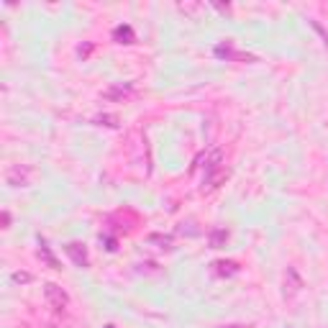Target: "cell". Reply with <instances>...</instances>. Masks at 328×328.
<instances>
[{"mask_svg":"<svg viewBox=\"0 0 328 328\" xmlns=\"http://www.w3.org/2000/svg\"><path fill=\"white\" fill-rule=\"evenodd\" d=\"M215 272L218 274H233L236 272V264H233V261H215Z\"/></svg>","mask_w":328,"mask_h":328,"instance_id":"cell-6","label":"cell"},{"mask_svg":"<svg viewBox=\"0 0 328 328\" xmlns=\"http://www.w3.org/2000/svg\"><path fill=\"white\" fill-rule=\"evenodd\" d=\"M226 238H228V233H226V231H221V228H218V231H213V236H210V241H213V246L218 249V246H221V244L226 241Z\"/></svg>","mask_w":328,"mask_h":328,"instance_id":"cell-7","label":"cell"},{"mask_svg":"<svg viewBox=\"0 0 328 328\" xmlns=\"http://www.w3.org/2000/svg\"><path fill=\"white\" fill-rule=\"evenodd\" d=\"M13 279H16V282H31V274H26V272H16Z\"/></svg>","mask_w":328,"mask_h":328,"instance_id":"cell-9","label":"cell"},{"mask_svg":"<svg viewBox=\"0 0 328 328\" xmlns=\"http://www.w3.org/2000/svg\"><path fill=\"white\" fill-rule=\"evenodd\" d=\"M39 256H41L44 261H47V264H49L52 269H59V264H57V259L52 256V251H49V246H47V244H44V241H41V249H39Z\"/></svg>","mask_w":328,"mask_h":328,"instance_id":"cell-5","label":"cell"},{"mask_svg":"<svg viewBox=\"0 0 328 328\" xmlns=\"http://www.w3.org/2000/svg\"><path fill=\"white\" fill-rule=\"evenodd\" d=\"M215 54H218V57H228V59H246V62H251V59H254V57H244V54H238L233 47H228V44H226V47H218V49H215Z\"/></svg>","mask_w":328,"mask_h":328,"instance_id":"cell-3","label":"cell"},{"mask_svg":"<svg viewBox=\"0 0 328 328\" xmlns=\"http://www.w3.org/2000/svg\"><path fill=\"white\" fill-rule=\"evenodd\" d=\"M116 39H126V44H131V39H134V31H131L128 26H121V29H116Z\"/></svg>","mask_w":328,"mask_h":328,"instance_id":"cell-8","label":"cell"},{"mask_svg":"<svg viewBox=\"0 0 328 328\" xmlns=\"http://www.w3.org/2000/svg\"><path fill=\"white\" fill-rule=\"evenodd\" d=\"M44 295H47V302L52 305L54 310H62V308H67V302H70V295L64 292V290H62L59 285H52V282H49L47 287H44Z\"/></svg>","mask_w":328,"mask_h":328,"instance_id":"cell-1","label":"cell"},{"mask_svg":"<svg viewBox=\"0 0 328 328\" xmlns=\"http://www.w3.org/2000/svg\"><path fill=\"white\" fill-rule=\"evenodd\" d=\"M131 93H134V85H118V87H111L105 93V98H128Z\"/></svg>","mask_w":328,"mask_h":328,"instance_id":"cell-4","label":"cell"},{"mask_svg":"<svg viewBox=\"0 0 328 328\" xmlns=\"http://www.w3.org/2000/svg\"><path fill=\"white\" fill-rule=\"evenodd\" d=\"M64 251L72 256V261H75L77 267H87V251H85L82 244H67V246H64Z\"/></svg>","mask_w":328,"mask_h":328,"instance_id":"cell-2","label":"cell"}]
</instances>
